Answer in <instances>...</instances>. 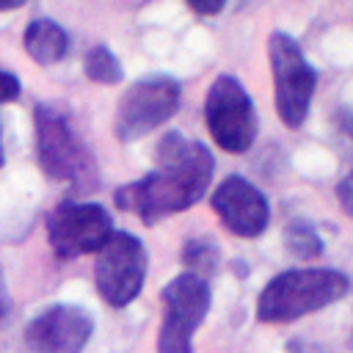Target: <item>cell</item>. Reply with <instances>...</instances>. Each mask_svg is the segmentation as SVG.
<instances>
[{"label":"cell","instance_id":"obj_1","mask_svg":"<svg viewBox=\"0 0 353 353\" xmlns=\"http://www.w3.org/2000/svg\"><path fill=\"white\" fill-rule=\"evenodd\" d=\"M215 160L210 149L179 132H165L157 143L154 168L113 193L116 207L138 215L143 223H157L165 215L193 207L210 188Z\"/></svg>","mask_w":353,"mask_h":353},{"label":"cell","instance_id":"obj_2","mask_svg":"<svg viewBox=\"0 0 353 353\" xmlns=\"http://www.w3.org/2000/svg\"><path fill=\"white\" fill-rule=\"evenodd\" d=\"M36 152L39 165L50 179L66 182L77 193L97 188V163L63 108L50 102L36 108Z\"/></svg>","mask_w":353,"mask_h":353},{"label":"cell","instance_id":"obj_3","mask_svg":"<svg viewBox=\"0 0 353 353\" xmlns=\"http://www.w3.org/2000/svg\"><path fill=\"white\" fill-rule=\"evenodd\" d=\"M347 276L328 268H295L268 281L256 301V317L262 323H290L312 314L347 292Z\"/></svg>","mask_w":353,"mask_h":353},{"label":"cell","instance_id":"obj_4","mask_svg":"<svg viewBox=\"0 0 353 353\" xmlns=\"http://www.w3.org/2000/svg\"><path fill=\"white\" fill-rule=\"evenodd\" d=\"M268 58L273 72L276 110L290 130H298L306 121L309 102L317 85V72L287 33H273L268 39Z\"/></svg>","mask_w":353,"mask_h":353},{"label":"cell","instance_id":"obj_5","mask_svg":"<svg viewBox=\"0 0 353 353\" xmlns=\"http://www.w3.org/2000/svg\"><path fill=\"white\" fill-rule=\"evenodd\" d=\"M204 119L210 127L212 141L232 154L245 152L256 138V113L248 91L240 85L237 77L221 74L207 91L204 99Z\"/></svg>","mask_w":353,"mask_h":353},{"label":"cell","instance_id":"obj_6","mask_svg":"<svg viewBox=\"0 0 353 353\" xmlns=\"http://www.w3.org/2000/svg\"><path fill=\"white\" fill-rule=\"evenodd\" d=\"M179 108V83L165 74H152L132 83L116 108V138L138 141L165 124Z\"/></svg>","mask_w":353,"mask_h":353},{"label":"cell","instance_id":"obj_7","mask_svg":"<svg viewBox=\"0 0 353 353\" xmlns=\"http://www.w3.org/2000/svg\"><path fill=\"white\" fill-rule=\"evenodd\" d=\"M210 309L207 279L179 273L163 290V325L157 336V353H193V331Z\"/></svg>","mask_w":353,"mask_h":353},{"label":"cell","instance_id":"obj_8","mask_svg":"<svg viewBox=\"0 0 353 353\" xmlns=\"http://www.w3.org/2000/svg\"><path fill=\"white\" fill-rule=\"evenodd\" d=\"M146 276V251L141 240L130 232H113L108 243L97 251L94 281L97 292L108 306H127L141 292Z\"/></svg>","mask_w":353,"mask_h":353},{"label":"cell","instance_id":"obj_9","mask_svg":"<svg viewBox=\"0 0 353 353\" xmlns=\"http://www.w3.org/2000/svg\"><path fill=\"white\" fill-rule=\"evenodd\" d=\"M50 245L61 259L99 251L113 234V221L94 201H61L47 215Z\"/></svg>","mask_w":353,"mask_h":353},{"label":"cell","instance_id":"obj_10","mask_svg":"<svg viewBox=\"0 0 353 353\" xmlns=\"http://www.w3.org/2000/svg\"><path fill=\"white\" fill-rule=\"evenodd\" d=\"M91 331L94 320L83 306L58 303L25 325V345L33 353H80Z\"/></svg>","mask_w":353,"mask_h":353},{"label":"cell","instance_id":"obj_11","mask_svg":"<svg viewBox=\"0 0 353 353\" xmlns=\"http://www.w3.org/2000/svg\"><path fill=\"white\" fill-rule=\"evenodd\" d=\"M212 210L223 221V226L240 237H256L265 232L270 221L268 199L259 188H254L243 176H226L210 196Z\"/></svg>","mask_w":353,"mask_h":353},{"label":"cell","instance_id":"obj_12","mask_svg":"<svg viewBox=\"0 0 353 353\" xmlns=\"http://www.w3.org/2000/svg\"><path fill=\"white\" fill-rule=\"evenodd\" d=\"M22 44H25V52L41 63V66H50L55 61H61L66 55V47H69V39L63 33V28L52 19H30L28 28H25V36H22Z\"/></svg>","mask_w":353,"mask_h":353},{"label":"cell","instance_id":"obj_13","mask_svg":"<svg viewBox=\"0 0 353 353\" xmlns=\"http://www.w3.org/2000/svg\"><path fill=\"white\" fill-rule=\"evenodd\" d=\"M85 74L94 80V83H102V85H116L121 83V63L119 58L105 47V44H97L85 52Z\"/></svg>","mask_w":353,"mask_h":353},{"label":"cell","instance_id":"obj_14","mask_svg":"<svg viewBox=\"0 0 353 353\" xmlns=\"http://www.w3.org/2000/svg\"><path fill=\"white\" fill-rule=\"evenodd\" d=\"M284 243H287V251H290L292 256H298V259H314V256L323 254V240H320V234H317L309 223H303V221H292V223L287 226Z\"/></svg>","mask_w":353,"mask_h":353},{"label":"cell","instance_id":"obj_15","mask_svg":"<svg viewBox=\"0 0 353 353\" xmlns=\"http://www.w3.org/2000/svg\"><path fill=\"white\" fill-rule=\"evenodd\" d=\"M182 259L188 265V273L204 279V276H212L218 270L221 254L212 245V240H188L185 243V251H182Z\"/></svg>","mask_w":353,"mask_h":353},{"label":"cell","instance_id":"obj_16","mask_svg":"<svg viewBox=\"0 0 353 353\" xmlns=\"http://www.w3.org/2000/svg\"><path fill=\"white\" fill-rule=\"evenodd\" d=\"M19 80H17V74H11V72H3L0 69V105H6V102H14L17 97H19Z\"/></svg>","mask_w":353,"mask_h":353},{"label":"cell","instance_id":"obj_17","mask_svg":"<svg viewBox=\"0 0 353 353\" xmlns=\"http://www.w3.org/2000/svg\"><path fill=\"white\" fill-rule=\"evenodd\" d=\"M336 201H339V207L353 218V168H350V174L342 176V182L336 185Z\"/></svg>","mask_w":353,"mask_h":353},{"label":"cell","instance_id":"obj_18","mask_svg":"<svg viewBox=\"0 0 353 353\" xmlns=\"http://www.w3.org/2000/svg\"><path fill=\"white\" fill-rule=\"evenodd\" d=\"M190 8H193L196 14H218L223 6H221V3H210V6H204V3H190Z\"/></svg>","mask_w":353,"mask_h":353},{"label":"cell","instance_id":"obj_19","mask_svg":"<svg viewBox=\"0 0 353 353\" xmlns=\"http://www.w3.org/2000/svg\"><path fill=\"white\" fill-rule=\"evenodd\" d=\"M8 306H11V298H8V290H6V284H3V276H0V317L8 312Z\"/></svg>","mask_w":353,"mask_h":353},{"label":"cell","instance_id":"obj_20","mask_svg":"<svg viewBox=\"0 0 353 353\" xmlns=\"http://www.w3.org/2000/svg\"><path fill=\"white\" fill-rule=\"evenodd\" d=\"M0 165H3V146H0Z\"/></svg>","mask_w":353,"mask_h":353}]
</instances>
